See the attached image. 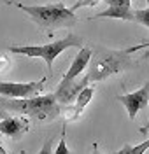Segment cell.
<instances>
[{"label": "cell", "instance_id": "4", "mask_svg": "<svg viewBox=\"0 0 149 154\" xmlns=\"http://www.w3.org/2000/svg\"><path fill=\"white\" fill-rule=\"evenodd\" d=\"M84 40L76 35V33H69L65 38H60L56 42H51V44H46V46H40V58L46 61L48 68H53V61L69 48H82Z\"/></svg>", "mask_w": 149, "mask_h": 154}, {"label": "cell", "instance_id": "6", "mask_svg": "<svg viewBox=\"0 0 149 154\" xmlns=\"http://www.w3.org/2000/svg\"><path fill=\"white\" fill-rule=\"evenodd\" d=\"M118 100L125 107H126L130 119H135V117H137V114H139L144 107H147V103H149V81L142 88H140V89L133 91V93L119 95Z\"/></svg>", "mask_w": 149, "mask_h": 154}, {"label": "cell", "instance_id": "17", "mask_svg": "<svg viewBox=\"0 0 149 154\" xmlns=\"http://www.w3.org/2000/svg\"><path fill=\"white\" fill-rule=\"evenodd\" d=\"M147 105H149V103H147ZM147 130H149V121H147V125H146V126H142V128H139V131H140V133H146Z\"/></svg>", "mask_w": 149, "mask_h": 154}, {"label": "cell", "instance_id": "5", "mask_svg": "<svg viewBox=\"0 0 149 154\" xmlns=\"http://www.w3.org/2000/svg\"><path fill=\"white\" fill-rule=\"evenodd\" d=\"M46 77L32 82H0V96L7 98H28L35 96L46 84Z\"/></svg>", "mask_w": 149, "mask_h": 154}, {"label": "cell", "instance_id": "13", "mask_svg": "<svg viewBox=\"0 0 149 154\" xmlns=\"http://www.w3.org/2000/svg\"><path fill=\"white\" fill-rule=\"evenodd\" d=\"M132 21L140 23V25H144V26H147V28H149V7H147V9L133 11V18H132Z\"/></svg>", "mask_w": 149, "mask_h": 154}, {"label": "cell", "instance_id": "14", "mask_svg": "<svg viewBox=\"0 0 149 154\" xmlns=\"http://www.w3.org/2000/svg\"><path fill=\"white\" fill-rule=\"evenodd\" d=\"M81 109H77V105H72V103H67L65 109H63V114L67 116V119H79L81 117Z\"/></svg>", "mask_w": 149, "mask_h": 154}, {"label": "cell", "instance_id": "21", "mask_svg": "<svg viewBox=\"0 0 149 154\" xmlns=\"http://www.w3.org/2000/svg\"><path fill=\"white\" fill-rule=\"evenodd\" d=\"M0 2H2V0H0Z\"/></svg>", "mask_w": 149, "mask_h": 154}, {"label": "cell", "instance_id": "7", "mask_svg": "<svg viewBox=\"0 0 149 154\" xmlns=\"http://www.w3.org/2000/svg\"><path fill=\"white\" fill-rule=\"evenodd\" d=\"M88 82L89 81H88V77L86 75L82 77L81 81H76V79H70V81L61 79L60 84H58V88H56V93H54L56 100H58V103H61V105L74 103L76 98H77V95H79V91L84 86H88Z\"/></svg>", "mask_w": 149, "mask_h": 154}, {"label": "cell", "instance_id": "3", "mask_svg": "<svg viewBox=\"0 0 149 154\" xmlns=\"http://www.w3.org/2000/svg\"><path fill=\"white\" fill-rule=\"evenodd\" d=\"M16 7L25 11L33 23H37L44 30L70 28L77 23V16L72 9H67L63 4H48V5H23L16 4Z\"/></svg>", "mask_w": 149, "mask_h": 154}, {"label": "cell", "instance_id": "8", "mask_svg": "<svg viewBox=\"0 0 149 154\" xmlns=\"http://www.w3.org/2000/svg\"><path fill=\"white\" fill-rule=\"evenodd\" d=\"M107 9L98 12L97 16L89 19L98 18H112V19H123V21H132L133 11H132V0H105Z\"/></svg>", "mask_w": 149, "mask_h": 154}, {"label": "cell", "instance_id": "1", "mask_svg": "<svg viewBox=\"0 0 149 154\" xmlns=\"http://www.w3.org/2000/svg\"><path fill=\"white\" fill-rule=\"evenodd\" d=\"M0 109L23 114L28 117H35L37 121L48 123L56 119L61 112L60 103L54 93L42 96H28V98H0Z\"/></svg>", "mask_w": 149, "mask_h": 154}, {"label": "cell", "instance_id": "20", "mask_svg": "<svg viewBox=\"0 0 149 154\" xmlns=\"http://www.w3.org/2000/svg\"><path fill=\"white\" fill-rule=\"evenodd\" d=\"M147 5H149V0H147Z\"/></svg>", "mask_w": 149, "mask_h": 154}, {"label": "cell", "instance_id": "19", "mask_svg": "<svg viewBox=\"0 0 149 154\" xmlns=\"http://www.w3.org/2000/svg\"><path fill=\"white\" fill-rule=\"evenodd\" d=\"M0 154H5V149H4L2 145H0Z\"/></svg>", "mask_w": 149, "mask_h": 154}, {"label": "cell", "instance_id": "15", "mask_svg": "<svg viewBox=\"0 0 149 154\" xmlns=\"http://www.w3.org/2000/svg\"><path fill=\"white\" fill-rule=\"evenodd\" d=\"M98 2H102V0H77L70 9L76 12V11L81 9V7H95V5H98Z\"/></svg>", "mask_w": 149, "mask_h": 154}, {"label": "cell", "instance_id": "18", "mask_svg": "<svg viewBox=\"0 0 149 154\" xmlns=\"http://www.w3.org/2000/svg\"><path fill=\"white\" fill-rule=\"evenodd\" d=\"M4 65H7V60H5L4 56H0V70L4 68Z\"/></svg>", "mask_w": 149, "mask_h": 154}, {"label": "cell", "instance_id": "12", "mask_svg": "<svg viewBox=\"0 0 149 154\" xmlns=\"http://www.w3.org/2000/svg\"><path fill=\"white\" fill-rule=\"evenodd\" d=\"M147 151H149V138L139 145H125L119 151V154H144V152H147Z\"/></svg>", "mask_w": 149, "mask_h": 154}, {"label": "cell", "instance_id": "10", "mask_svg": "<svg viewBox=\"0 0 149 154\" xmlns=\"http://www.w3.org/2000/svg\"><path fill=\"white\" fill-rule=\"evenodd\" d=\"M89 60H91V49L89 48H81V51L77 53V56L74 58V61L70 63V68L67 70V74L63 75V79H76L77 75H81L84 72V68L89 65Z\"/></svg>", "mask_w": 149, "mask_h": 154}, {"label": "cell", "instance_id": "2", "mask_svg": "<svg viewBox=\"0 0 149 154\" xmlns=\"http://www.w3.org/2000/svg\"><path fill=\"white\" fill-rule=\"evenodd\" d=\"M132 53L128 49L123 51H112V49L97 46L91 49V60H89V70L86 77L89 82L104 81L110 75H116L119 72L133 67V60L130 58Z\"/></svg>", "mask_w": 149, "mask_h": 154}, {"label": "cell", "instance_id": "9", "mask_svg": "<svg viewBox=\"0 0 149 154\" xmlns=\"http://www.w3.org/2000/svg\"><path fill=\"white\" fill-rule=\"evenodd\" d=\"M28 121L20 117H5L0 121V133L7 135L11 138H20L25 131H28Z\"/></svg>", "mask_w": 149, "mask_h": 154}, {"label": "cell", "instance_id": "16", "mask_svg": "<svg viewBox=\"0 0 149 154\" xmlns=\"http://www.w3.org/2000/svg\"><path fill=\"white\" fill-rule=\"evenodd\" d=\"M56 152L58 154H69V149H67V144H65V128H63V133H61V138H60V144L56 147Z\"/></svg>", "mask_w": 149, "mask_h": 154}, {"label": "cell", "instance_id": "11", "mask_svg": "<svg viewBox=\"0 0 149 154\" xmlns=\"http://www.w3.org/2000/svg\"><path fill=\"white\" fill-rule=\"evenodd\" d=\"M91 98H93V88H91V86H84L79 91L77 98H76V105H77V109L84 110V107L91 102Z\"/></svg>", "mask_w": 149, "mask_h": 154}]
</instances>
